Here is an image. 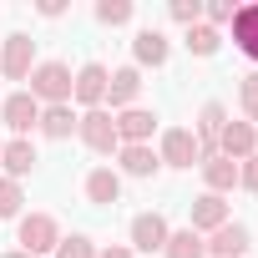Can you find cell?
<instances>
[{"label": "cell", "mask_w": 258, "mask_h": 258, "mask_svg": "<svg viewBox=\"0 0 258 258\" xmlns=\"http://www.w3.org/2000/svg\"><path fill=\"white\" fill-rule=\"evenodd\" d=\"M238 106H243V121L258 126V66L248 76H238Z\"/></svg>", "instance_id": "d4e9b609"}, {"label": "cell", "mask_w": 258, "mask_h": 258, "mask_svg": "<svg viewBox=\"0 0 258 258\" xmlns=\"http://www.w3.org/2000/svg\"><path fill=\"white\" fill-rule=\"evenodd\" d=\"M31 86V96L41 101V106H66L71 101V66L66 61H36V71L26 76Z\"/></svg>", "instance_id": "6da1fadb"}, {"label": "cell", "mask_w": 258, "mask_h": 258, "mask_svg": "<svg viewBox=\"0 0 258 258\" xmlns=\"http://www.w3.org/2000/svg\"><path fill=\"white\" fill-rule=\"evenodd\" d=\"M223 126H228V106H223L218 96H208V101L198 106V121H192V137H198L203 157H213V152H218V137H223Z\"/></svg>", "instance_id": "8fae6325"}, {"label": "cell", "mask_w": 258, "mask_h": 258, "mask_svg": "<svg viewBox=\"0 0 258 258\" xmlns=\"http://www.w3.org/2000/svg\"><path fill=\"white\" fill-rule=\"evenodd\" d=\"M203 182H208V192H218V198H228L233 187H238V162H228V157H203Z\"/></svg>", "instance_id": "ffe728a7"}, {"label": "cell", "mask_w": 258, "mask_h": 258, "mask_svg": "<svg viewBox=\"0 0 258 258\" xmlns=\"http://www.w3.org/2000/svg\"><path fill=\"white\" fill-rule=\"evenodd\" d=\"M172 61V41H167V31H157V26H142L137 36H132V66L137 71H157V66H167Z\"/></svg>", "instance_id": "9c48e42d"}, {"label": "cell", "mask_w": 258, "mask_h": 258, "mask_svg": "<svg viewBox=\"0 0 258 258\" xmlns=\"http://www.w3.org/2000/svg\"><path fill=\"white\" fill-rule=\"evenodd\" d=\"M81 192H86L91 208H111V203H121V172L116 167H91L86 182H81Z\"/></svg>", "instance_id": "e0dca14e"}, {"label": "cell", "mask_w": 258, "mask_h": 258, "mask_svg": "<svg viewBox=\"0 0 258 258\" xmlns=\"http://www.w3.org/2000/svg\"><path fill=\"white\" fill-rule=\"evenodd\" d=\"M238 187H248V192L258 198V152H253L248 162H238Z\"/></svg>", "instance_id": "f546056e"}, {"label": "cell", "mask_w": 258, "mask_h": 258, "mask_svg": "<svg viewBox=\"0 0 258 258\" xmlns=\"http://www.w3.org/2000/svg\"><path fill=\"white\" fill-rule=\"evenodd\" d=\"M106 81H111V71H106L101 61H81V66L71 71V101H76L81 111L106 106Z\"/></svg>", "instance_id": "277c9868"}, {"label": "cell", "mask_w": 258, "mask_h": 258, "mask_svg": "<svg viewBox=\"0 0 258 258\" xmlns=\"http://www.w3.org/2000/svg\"><path fill=\"white\" fill-rule=\"evenodd\" d=\"M182 46H187L198 61H208V56H218L223 31H213V26H203V21H198V26H187V31H182Z\"/></svg>", "instance_id": "603a6c76"}, {"label": "cell", "mask_w": 258, "mask_h": 258, "mask_svg": "<svg viewBox=\"0 0 258 258\" xmlns=\"http://www.w3.org/2000/svg\"><path fill=\"white\" fill-rule=\"evenodd\" d=\"M21 253H31V258H46V253H56V243H61V223L51 218V213H21Z\"/></svg>", "instance_id": "5b68a950"}, {"label": "cell", "mask_w": 258, "mask_h": 258, "mask_svg": "<svg viewBox=\"0 0 258 258\" xmlns=\"http://www.w3.org/2000/svg\"><path fill=\"white\" fill-rule=\"evenodd\" d=\"M0 121L11 126V137H31L36 126H41V101L21 86V91H11V96H0Z\"/></svg>", "instance_id": "52a82bcc"}, {"label": "cell", "mask_w": 258, "mask_h": 258, "mask_svg": "<svg viewBox=\"0 0 258 258\" xmlns=\"http://www.w3.org/2000/svg\"><path fill=\"white\" fill-rule=\"evenodd\" d=\"M162 258H208V238H203V233H192V228H172V233H167Z\"/></svg>", "instance_id": "7402d4cb"}, {"label": "cell", "mask_w": 258, "mask_h": 258, "mask_svg": "<svg viewBox=\"0 0 258 258\" xmlns=\"http://www.w3.org/2000/svg\"><path fill=\"white\" fill-rule=\"evenodd\" d=\"M157 162H162V167H177V172L203 167V147H198V137H192V126H167L162 142H157Z\"/></svg>", "instance_id": "3957f363"}, {"label": "cell", "mask_w": 258, "mask_h": 258, "mask_svg": "<svg viewBox=\"0 0 258 258\" xmlns=\"http://www.w3.org/2000/svg\"><path fill=\"white\" fill-rule=\"evenodd\" d=\"M31 71H36V41H31V31H11L0 41V76L6 81H26Z\"/></svg>", "instance_id": "8992f818"}, {"label": "cell", "mask_w": 258, "mask_h": 258, "mask_svg": "<svg viewBox=\"0 0 258 258\" xmlns=\"http://www.w3.org/2000/svg\"><path fill=\"white\" fill-rule=\"evenodd\" d=\"M56 258H96V243L86 238V233H61V243H56Z\"/></svg>", "instance_id": "4316f807"}, {"label": "cell", "mask_w": 258, "mask_h": 258, "mask_svg": "<svg viewBox=\"0 0 258 258\" xmlns=\"http://www.w3.org/2000/svg\"><path fill=\"white\" fill-rule=\"evenodd\" d=\"M36 16H41V21H61V16H66V0H41Z\"/></svg>", "instance_id": "4dcf8cb0"}, {"label": "cell", "mask_w": 258, "mask_h": 258, "mask_svg": "<svg viewBox=\"0 0 258 258\" xmlns=\"http://www.w3.org/2000/svg\"><path fill=\"white\" fill-rule=\"evenodd\" d=\"M0 152H6V137H0Z\"/></svg>", "instance_id": "836d02e7"}, {"label": "cell", "mask_w": 258, "mask_h": 258, "mask_svg": "<svg viewBox=\"0 0 258 258\" xmlns=\"http://www.w3.org/2000/svg\"><path fill=\"white\" fill-rule=\"evenodd\" d=\"M26 213V187L16 177H0V218H21Z\"/></svg>", "instance_id": "484cf974"}, {"label": "cell", "mask_w": 258, "mask_h": 258, "mask_svg": "<svg viewBox=\"0 0 258 258\" xmlns=\"http://www.w3.org/2000/svg\"><path fill=\"white\" fill-rule=\"evenodd\" d=\"M228 31H233V46L258 66V0H248V6L233 11V26H228Z\"/></svg>", "instance_id": "d6986e66"}, {"label": "cell", "mask_w": 258, "mask_h": 258, "mask_svg": "<svg viewBox=\"0 0 258 258\" xmlns=\"http://www.w3.org/2000/svg\"><path fill=\"white\" fill-rule=\"evenodd\" d=\"M116 172L121 177H157L162 172V162H157V147L152 142H137V147H116Z\"/></svg>", "instance_id": "2e32d148"}, {"label": "cell", "mask_w": 258, "mask_h": 258, "mask_svg": "<svg viewBox=\"0 0 258 258\" xmlns=\"http://www.w3.org/2000/svg\"><path fill=\"white\" fill-rule=\"evenodd\" d=\"M91 16H96V26L116 31V26H132L137 6H132V0H96V6H91Z\"/></svg>", "instance_id": "cb8c5ba5"}, {"label": "cell", "mask_w": 258, "mask_h": 258, "mask_svg": "<svg viewBox=\"0 0 258 258\" xmlns=\"http://www.w3.org/2000/svg\"><path fill=\"white\" fill-rule=\"evenodd\" d=\"M6 258H31V253H21V248H11V253H6Z\"/></svg>", "instance_id": "d6a6232c"}, {"label": "cell", "mask_w": 258, "mask_h": 258, "mask_svg": "<svg viewBox=\"0 0 258 258\" xmlns=\"http://www.w3.org/2000/svg\"><path fill=\"white\" fill-rule=\"evenodd\" d=\"M223 223H228V198H218V192H198V198L187 203V228H192V233L208 238V233H218Z\"/></svg>", "instance_id": "7c38bea8"}, {"label": "cell", "mask_w": 258, "mask_h": 258, "mask_svg": "<svg viewBox=\"0 0 258 258\" xmlns=\"http://www.w3.org/2000/svg\"><path fill=\"white\" fill-rule=\"evenodd\" d=\"M233 0H208L203 6V26H213V31H223V26H233Z\"/></svg>", "instance_id": "f1b7e54d"}, {"label": "cell", "mask_w": 258, "mask_h": 258, "mask_svg": "<svg viewBox=\"0 0 258 258\" xmlns=\"http://www.w3.org/2000/svg\"><path fill=\"white\" fill-rule=\"evenodd\" d=\"M253 152H258V126L243 121V116L228 121V126H223V137H218V157H228V162H248Z\"/></svg>", "instance_id": "4fadbf2b"}, {"label": "cell", "mask_w": 258, "mask_h": 258, "mask_svg": "<svg viewBox=\"0 0 258 258\" xmlns=\"http://www.w3.org/2000/svg\"><path fill=\"white\" fill-rule=\"evenodd\" d=\"M96 258H137L126 243H106V248H96Z\"/></svg>", "instance_id": "1f68e13d"}, {"label": "cell", "mask_w": 258, "mask_h": 258, "mask_svg": "<svg viewBox=\"0 0 258 258\" xmlns=\"http://www.w3.org/2000/svg\"><path fill=\"white\" fill-rule=\"evenodd\" d=\"M76 121H81V116L71 111V101H66V106H41V126H36V132L51 137V142H66V137L76 132Z\"/></svg>", "instance_id": "44dd1931"}, {"label": "cell", "mask_w": 258, "mask_h": 258, "mask_svg": "<svg viewBox=\"0 0 258 258\" xmlns=\"http://www.w3.org/2000/svg\"><path fill=\"white\" fill-rule=\"evenodd\" d=\"M76 137H81V147L86 152H96V157H116V121H111V111L106 106H96V111H81V121H76Z\"/></svg>", "instance_id": "7a4b0ae2"}, {"label": "cell", "mask_w": 258, "mask_h": 258, "mask_svg": "<svg viewBox=\"0 0 258 258\" xmlns=\"http://www.w3.org/2000/svg\"><path fill=\"white\" fill-rule=\"evenodd\" d=\"M36 167H41V152H36V142H31V137H11V142H6V152H0V177H16V182H26Z\"/></svg>", "instance_id": "5bb4252c"}, {"label": "cell", "mask_w": 258, "mask_h": 258, "mask_svg": "<svg viewBox=\"0 0 258 258\" xmlns=\"http://www.w3.org/2000/svg\"><path fill=\"white\" fill-rule=\"evenodd\" d=\"M248 248H253V233H248L243 223H233V218H228L218 233H208V258H243Z\"/></svg>", "instance_id": "ac0fdd59"}, {"label": "cell", "mask_w": 258, "mask_h": 258, "mask_svg": "<svg viewBox=\"0 0 258 258\" xmlns=\"http://www.w3.org/2000/svg\"><path fill=\"white\" fill-rule=\"evenodd\" d=\"M111 121H116V142H121V147L152 142V132H157V111H147V106H126V111H111Z\"/></svg>", "instance_id": "30bf717a"}, {"label": "cell", "mask_w": 258, "mask_h": 258, "mask_svg": "<svg viewBox=\"0 0 258 258\" xmlns=\"http://www.w3.org/2000/svg\"><path fill=\"white\" fill-rule=\"evenodd\" d=\"M142 86H147V81H142L137 66H116L111 81H106V111H126V106H137Z\"/></svg>", "instance_id": "9a60e30c"}, {"label": "cell", "mask_w": 258, "mask_h": 258, "mask_svg": "<svg viewBox=\"0 0 258 258\" xmlns=\"http://www.w3.org/2000/svg\"><path fill=\"white\" fill-rule=\"evenodd\" d=\"M167 233H172V223L162 213H137L132 228H126V248H132V253H162Z\"/></svg>", "instance_id": "ba28073f"}, {"label": "cell", "mask_w": 258, "mask_h": 258, "mask_svg": "<svg viewBox=\"0 0 258 258\" xmlns=\"http://www.w3.org/2000/svg\"><path fill=\"white\" fill-rule=\"evenodd\" d=\"M167 21L182 26V31L198 26V21H203V0H172V6H167Z\"/></svg>", "instance_id": "83f0119b"}]
</instances>
